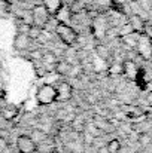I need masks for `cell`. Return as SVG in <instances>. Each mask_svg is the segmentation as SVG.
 <instances>
[{
	"mask_svg": "<svg viewBox=\"0 0 152 153\" xmlns=\"http://www.w3.org/2000/svg\"><path fill=\"white\" fill-rule=\"evenodd\" d=\"M30 55H31L34 59H42V56H43V52L39 51V49H34V51L30 52Z\"/></svg>",
	"mask_w": 152,
	"mask_h": 153,
	"instance_id": "2e32d148",
	"label": "cell"
},
{
	"mask_svg": "<svg viewBox=\"0 0 152 153\" xmlns=\"http://www.w3.org/2000/svg\"><path fill=\"white\" fill-rule=\"evenodd\" d=\"M31 16H33V25H37V27L43 28L48 24V21L51 19L52 15L46 10V7L43 4H37V6H34L31 9Z\"/></svg>",
	"mask_w": 152,
	"mask_h": 153,
	"instance_id": "3957f363",
	"label": "cell"
},
{
	"mask_svg": "<svg viewBox=\"0 0 152 153\" xmlns=\"http://www.w3.org/2000/svg\"><path fill=\"white\" fill-rule=\"evenodd\" d=\"M18 1H21V3H25V1H27V0H18Z\"/></svg>",
	"mask_w": 152,
	"mask_h": 153,
	"instance_id": "ac0fdd59",
	"label": "cell"
},
{
	"mask_svg": "<svg viewBox=\"0 0 152 153\" xmlns=\"http://www.w3.org/2000/svg\"><path fill=\"white\" fill-rule=\"evenodd\" d=\"M54 68H55V71H57L58 74L66 76V74H69V73H70L72 65H70V64H69V61H66V59H58V61L54 64Z\"/></svg>",
	"mask_w": 152,
	"mask_h": 153,
	"instance_id": "30bf717a",
	"label": "cell"
},
{
	"mask_svg": "<svg viewBox=\"0 0 152 153\" xmlns=\"http://www.w3.org/2000/svg\"><path fill=\"white\" fill-rule=\"evenodd\" d=\"M55 91H57V101H61V102H66L69 101L73 95V88L70 83L67 82H61L55 86Z\"/></svg>",
	"mask_w": 152,
	"mask_h": 153,
	"instance_id": "5b68a950",
	"label": "cell"
},
{
	"mask_svg": "<svg viewBox=\"0 0 152 153\" xmlns=\"http://www.w3.org/2000/svg\"><path fill=\"white\" fill-rule=\"evenodd\" d=\"M36 100L40 105H49L52 102L57 101V91H55V86H52L49 83H45L42 85L39 89H37V94H36Z\"/></svg>",
	"mask_w": 152,
	"mask_h": 153,
	"instance_id": "7a4b0ae2",
	"label": "cell"
},
{
	"mask_svg": "<svg viewBox=\"0 0 152 153\" xmlns=\"http://www.w3.org/2000/svg\"><path fill=\"white\" fill-rule=\"evenodd\" d=\"M131 24H133L134 28H140V19H139L137 16H133V18H131Z\"/></svg>",
	"mask_w": 152,
	"mask_h": 153,
	"instance_id": "e0dca14e",
	"label": "cell"
},
{
	"mask_svg": "<svg viewBox=\"0 0 152 153\" xmlns=\"http://www.w3.org/2000/svg\"><path fill=\"white\" fill-rule=\"evenodd\" d=\"M42 59H43V61H45L46 64H52V65H54V64H55V62L58 61V58H57V56H55V55H54L52 52H46V53H43Z\"/></svg>",
	"mask_w": 152,
	"mask_h": 153,
	"instance_id": "4fadbf2b",
	"label": "cell"
},
{
	"mask_svg": "<svg viewBox=\"0 0 152 153\" xmlns=\"http://www.w3.org/2000/svg\"><path fill=\"white\" fill-rule=\"evenodd\" d=\"M40 3L46 7V10L49 12L51 15L54 16L55 15V12L64 4V1L63 0H40Z\"/></svg>",
	"mask_w": 152,
	"mask_h": 153,
	"instance_id": "9c48e42d",
	"label": "cell"
},
{
	"mask_svg": "<svg viewBox=\"0 0 152 153\" xmlns=\"http://www.w3.org/2000/svg\"><path fill=\"white\" fill-rule=\"evenodd\" d=\"M31 140L37 144V143H43V141H46L48 140V135H46V132L45 131H42V129H34L33 132H31Z\"/></svg>",
	"mask_w": 152,
	"mask_h": 153,
	"instance_id": "8fae6325",
	"label": "cell"
},
{
	"mask_svg": "<svg viewBox=\"0 0 152 153\" xmlns=\"http://www.w3.org/2000/svg\"><path fill=\"white\" fill-rule=\"evenodd\" d=\"M36 143L31 140L30 135H19L16 138V149L19 153H36Z\"/></svg>",
	"mask_w": 152,
	"mask_h": 153,
	"instance_id": "277c9868",
	"label": "cell"
},
{
	"mask_svg": "<svg viewBox=\"0 0 152 153\" xmlns=\"http://www.w3.org/2000/svg\"><path fill=\"white\" fill-rule=\"evenodd\" d=\"M1 1H9V0H1Z\"/></svg>",
	"mask_w": 152,
	"mask_h": 153,
	"instance_id": "ffe728a7",
	"label": "cell"
},
{
	"mask_svg": "<svg viewBox=\"0 0 152 153\" xmlns=\"http://www.w3.org/2000/svg\"><path fill=\"white\" fill-rule=\"evenodd\" d=\"M49 153H57V152H55V150H52V152H49Z\"/></svg>",
	"mask_w": 152,
	"mask_h": 153,
	"instance_id": "d6986e66",
	"label": "cell"
},
{
	"mask_svg": "<svg viewBox=\"0 0 152 153\" xmlns=\"http://www.w3.org/2000/svg\"><path fill=\"white\" fill-rule=\"evenodd\" d=\"M96 52H97V55L100 56L101 59H107L109 58V52H107V49L103 45H97L96 46Z\"/></svg>",
	"mask_w": 152,
	"mask_h": 153,
	"instance_id": "5bb4252c",
	"label": "cell"
},
{
	"mask_svg": "<svg viewBox=\"0 0 152 153\" xmlns=\"http://www.w3.org/2000/svg\"><path fill=\"white\" fill-rule=\"evenodd\" d=\"M118 150H119V141H118V140L109 141V144H107V152L109 153H118Z\"/></svg>",
	"mask_w": 152,
	"mask_h": 153,
	"instance_id": "9a60e30c",
	"label": "cell"
},
{
	"mask_svg": "<svg viewBox=\"0 0 152 153\" xmlns=\"http://www.w3.org/2000/svg\"><path fill=\"white\" fill-rule=\"evenodd\" d=\"M31 39L27 36V34H22V33H18L13 39V48L18 49V51H25V49H30V45H31Z\"/></svg>",
	"mask_w": 152,
	"mask_h": 153,
	"instance_id": "52a82bcc",
	"label": "cell"
},
{
	"mask_svg": "<svg viewBox=\"0 0 152 153\" xmlns=\"http://www.w3.org/2000/svg\"><path fill=\"white\" fill-rule=\"evenodd\" d=\"M16 116H18V107L13 105V104H9V105H6V107L1 110V117H3L6 122L13 120Z\"/></svg>",
	"mask_w": 152,
	"mask_h": 153,
	"instance_id": "ba28073f",
	"label": "cell"
},
{
	"mask_svg": "<svg viewBox=\"0 0 152 153\" xmlns=\"http://www.w3.org/2000/svg\"><path fill=\"white\" fill-rule=\"evenodd\" d=\"M55 34L60 37V40L67 45V46H73L76 45L78 42V33L73 27H70V24H61V22H57V27H55Z\"/></svg>",
	"mask_w": 152,
	"mask_h": 153,
	"instance_id": "6da1fadb",
	"label": "cell"
},
{
	"mask_svg": "<svg viewBox=\"0 0 152 153\" xmlns=\"http://www.w3.org/2000/svg\"><path fill=\"white\" fill-rule=\"evenodd\" d=\"M72 16H73V12H72L70 6H67V4H63V6L55 12V15H54L55 21H57V22H61V24H69V22L72 21Z\"/></svg>",
	"mask_w": 152,
	"mask_h": 153,
	"instance_id": "8992f818",
	"label": "cell"
},
{
	"mask_svg": "<svg viewBox=\"0 0 152 153\" xmlns=\"http://www.w3.org/2000/svg\"><path fill=\"white\" fill-rule=\"evenodd\" d=\"M40 34H42V28H40V27H37V25H30V30H28V34H27V36H28L31 40H37Z\"/></svg>",
	"mask_w": 152,
	"mask_h": 153,
	"instance_id": "7c38bea8",
	"label": "cell"
}]
</instances>
